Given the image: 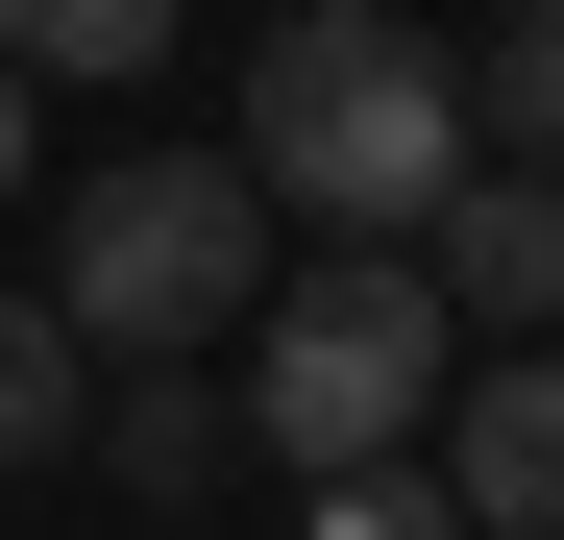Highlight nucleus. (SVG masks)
<instances>
[{
    "label": "nucleus",
    "mask_w": 564,
    "mask_h": 540,
    "mask_svg": "<svg viewBox=\"0 0 564 540\" xmlns=\"http://www.w3.org/2000/svg\"><path fill=\"white\" fill-rule=\"evenodd\" d=\"M417 246H442V320H466V344H540V320H564V197H540V172L466 148V197H442Z\"/></svg>",
    "instance_id": "5"
},
{
    "label": "nucleus",
    "mask_w": 564,
    "mask_h": 540,
    "mask_svg": "<svg viewBox=\"0 0 564 540\" xmlns=\"http://www.w3.org/2000/svg\"><path fill=\"white\" fill-rule=\"evenodd\" d=\"M319 540H466L442 467H319Z\"/></svg>",
    "instance_id": "9"
},
{
    "label": "nucleus",
    "mask_w": 564,
    "mask_h": 540,
    "mask_svg": "<svg viewBox=\"0 0 564 540\" xmlns=\"http://www.w3.org/2000/svg\"><path fill=\"white\" fill-rule=\"evenodd\" d=\"M0 50H25V74H148L172 0H0Z\"/></svg>",
    "instance_id": "8"
},
{
    "label": "nucleus",
    "mask_w": 564,
    "mask_h": 540,
    "mask_svg": "<svg viewBox=\"0 0 564 540\" xmlns=\"http://www.w3.org/2000/svg\"><path fill=\"white\" fill-rule=\"evenodd\" d=\"M442 369H466L442 270H417V246H319L295 295L246 320V442H295V467H393V442L442 418Z\"/></svg>",
    "instance_id": "3"
},
{
    "label": "nucleus",
    "mask_w": 564,
    "mask_h": 540,
    "mask_svg": "<svg viewBox=\"0 0 564 540\" xmlns=\"http://www.w3.org/2000/svg\"><path fill=\"white\" fill-rule=\"evenodd\" d=\"M466 123H516V172H564V0H516L491 74H466Z\"/></svg>",
    "instance_id": "7"
},
{
    "label": "nucleus",
    "mask_w": 564,
    "mask_h": 540,
    "mask_svg": "<svg viewBox=\"0 0 564 540\" xmlns=\"http://www.w3.org/2000/svg\"><path fill=\"white\" fill-rule=\"evenodd\" d=\"M0 197H25V50H0Z\"/></svg>",
    "instance_id": "11"
},
{
    "label": "nucleus",
    "mask_w": 564,
    "mask_h": 540,
    "mask_svg": "<svg viewBox=\"0 0 564 540\" xmlns=\"http://www.w3.org/2000/svg\"><path fill=\"white\" fill-rule=\"evenodd\" d=\"M466 50L393 25V0H295V25L246 50V197L270 222H319V246H417L466 197Z\"/></svg>",
    "instance_id": "1"
},
{
    "label": "nucleus",
    "mask_w": 564,
    "mask_h": 540,
    "mask_svg": "<svg viewBox=\"0 0 564 540\" xmlns=\"http://www.w3.org/2000/svg\"><path fill=\"white\" fill-rule=\"evenodd\" d=\"M442 492H466V540H564V344L442 369Z\"/></svg>",
    "instance_id": "4"
},
{
    "label": "nucleus",
    "mask_w": 564,
    "mask_h": 540,
    "mask_svg": "<svg viewBox=\"0 0 564 540\" xmlns=\"http://www.w3.org/2000/svg\"><path fill=\"white\" fill-rule=\"evenodd\" d=\"M74 369H99V344H74L50 295H0V467H50V442L99 418V393H74Z\"/></svg>",
    "instance_id": "6"
},
{
    "label": "nucleus",
    "mask_w": 564,
    "mask_h": 540,
    "mask_svg": "<svg viewBox=\"0 0 564 540\" xmlns=\"http://www.w3.org/2000/svg\"><path fill=\"white\" fill-rule=\"evenodd\" d=\"M270 295V197H246V148H123L99 197L50 222V320L99 344V369H172V344H221Z\"/></svg>",
    "instance_id": "2"
},
{
    "label": "nucleus",
    "mask_w": 564,
    "mask_h": 540,
    "mask_svg": "<svg viewBox=\"0 0 564 540\" xmlns=\"http://www.w3.org/2000/svg\"><path fill=\"white\" fill-rule=\"evenodd\" d=\"M197 467H221V393H148L123 369V492H197Z\"/></svg>",
    "instance_id": "10"
}]
</instances>
